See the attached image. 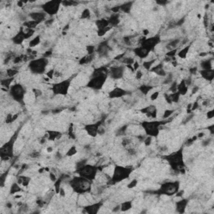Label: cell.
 <instances>
[{
  "instance_id": "cell-1",
  "label": "cell",
  "mask_w": 214,
  "mask_h": 214,
  "mask_svg": "<svg viewBox=\"0 0 214 214\" xmlns=\"http://www.w3.org/2000/svg\"><path fill=\"white\" fill-rule=\"evenodd\" d=\"M109 76V70L106 67L95 69L91 78L86 85V87L94 90H99L104 86Z\"/></svg>"
},
{
  "instance_id": "cell-2",
  "label": "cell",
  "mask_w": 214,
  "mask_h": 214,
  "mask_svg": "<svg viewBox=\"0 0 214 214\" xmlns=\"http://www.w3.org/2000/svg\"><path fill=\"white\" fill-rule=\"evenodd\" d=\"M92 182L82 177H76L70 181V186L73 189L74 192L77 194L83 195L90 192Z\"/></svg>"
},
{
  "instance_id": "cell-3",
  "label": "cell",
  "mask_w": 214,
  "mask_h": 214,
  "mask_svg": "<svg viewBox=\"0 0 214 214\" xmlns=\"http://www.w3.org/2000/svg\"><path fill=\"white\" fill-rule=\"evenodd\" d=\"M183 149L181 148L180 150L165 156L166 160H167L172 169L175 172H181L182 169H183L185 166V163L183 160Z\"/></svg>"
},
{
  "instance_id": "cell-4",
  "label": "cell",
  "mask_w": 214,
  "mask_h": 214,
  "mask_svg": "<svg viewBox=\"0 0 214 214\" xmlns=\"http://www.w3.org/2000/svg\"><path fill=\"white\" fill-rule=\"evenodd\" d=\"M133 168L132 166H115L114 167L113 175L110 178V183L112 184H116L125 181L130 177L132 174Z\"/></svg>"
},
{
  "instance_id": "cell-5",
  "label": "cell",
  "mask_w": 214,
  "mask_h": 214,
  "mask_svg": "<svg viewBox=\"0 0 214 214\" xmlns=\"http://www.w3.org/2000/svg\"><path fill=\"white\" fill-rule=\"evenodd\" d=\"M167 121H145L141 122V127L144 129L147 136L151 137H156L160 133V129L161 125L166 123Z\"/></svg>"
},
{
  "instance_id": "cell-6",
  "label": "cell",
  "mask_w": 214,
  "mask_h": 214,
  "mask_svg": "<svg viewBox=\"0 0 214 214\" xmlns=\"http://www.w3.org/2000/svg\"><path fill=\"white\" fill-rule=\"evenodd\" d=\"M18 133H19V131L15 132L14 135L12 136V137L4 145H3L2 147L0 148V156H1L2 160H6L8 159L12 158L14 156V143L18 137Z\"/></svg>"
},
{
  "instance_id": "cell-7",
  "label": "cell",
  "mask_w": 214,
  "mask_h": 214,
  "mask_svg": "<svg viewBox=\"0 0 214 214\" xmlns=\"http://www.w3.org/2000/svg\"><path fill=\"white\" fill-rule=\"evenodd\" d=\"M180 189V182H166L160 185V188L156 191V194L166 195V196H172L177 193Z\"/></svg>"
},
{
  "instance_id": "cell-8",
  "label": "cell",
  "mask_w": 214,
  "mask_h": 214,
  "mask_svg": "<svg viewBox=\"0 0 214 214\" xmlns=\"http://www.w3.org/2000/svg\"><path fill=\"white\" fill-rule=\"evenodd\" d=\"M97 172V166L89 165V164H84L80 167H77V170H76V172L78 173L79 176L86 178V179L91 181V182H93L96 177Z\"/></svg>"
},
{
  "instance_id": "cell-9",
  "label": "cell",
  "mask_w": 214,
  "mask_h": 214,
  "mask_svg": "<svg viewBox=\"0 0 214 214\" xmlns=\"http://www.w3.org/2000/svg\"><path fill=\"white\" fill-rule=\"evenodd\" d=\"M47 65H48V59L45 57H41L30 61L29 64V69L32 73L41 75L45 72Z\"/></svg>"
},
{
  "instance_id": "cell-10",
  "label": "cell",
  "mask_w": 214,
  "mask_h": 214,
  "mask_svg": "<svg viewBox=\"0 0 214 214\" xmlns=\"http://www.w3.org/2000/svg\"><path fill=\"white\" fill-rule=\"evenodd\" d=\"M9 95L15 101L19 103H24L25 95V87L20 84H15L12 85L9 89Z\"/></svg>"
},
{
  "instance_id": "cell-11",
  "label": "cell",
  "mask_w": 214,
  "mask_h": 214,
  "mask_svg": "<svg viewBox=\"0 0 214 214\" xmlns=\"http://www.w3.org/2000/svg\"><path fill=\"white\" fill-rule=\"evenodd\" d=\"M71 80H62L60 82L55 83L52 85V91L54 95H66L69 92V89L70 87Z\"/></svg>"
},
{
  "instance_id": "cell-12",
  "label": "cell",
  "mask_w": 214,
  "mask_h": 214,
  "mask_svg": "<svg viewBox=\"0 0 214 214\" xmlns=\"http://www.w3.org/2000/svg\"><path fill=\"white\" fill-rule=\"evenodd\" d=\"M160 42V36L159 34H156L155 36L151 37V38H148V39H145L143 40L140 41V46L144 49L145 50H146L149 53H151L155 47Z\"/></svg>"
},
{
  "instance_id": "cell-13",
  "label": "cell",
  "mask_w": 214,
  "mask_h": 214,
  "mask_svg": "<svg viewBox=\"0 0 214 214\" xmlns=\"http://www.w3.org/2000/svg\"><path fill=\"white\" fill-rule=\"evenodd\" d=\"M61 2H57V1H49V2L45 3L42 8L44 10V12L48 15L53 16L55 15L59 10Z\"/></svg>"
},
{
  "instance_id": "cell-14",
  "label": "cell",
  "mask_w": 214,
  "mask_h": 214,
  "mask_svg": "<svg viewBox=\"0 0 214 214\" xmlns=\"http://www.w3.org/2000/svg\"><path fill=\"white\" fill-rule=\"evenodd\" d=\"M124 66H113L109 70V76L115 80H121L124 76Z\"/></svg>"
},
{
  "instance_id": "cell-15",
  "label": "cell",
  "mask_w": 214,
  "mask_h": 214,
  "mask_svg": "<svg viewBox=\"0 0 214 214\" xmlns=\"http://www.w3.org/2000/svg\"><path fill=\"white\" fill-rule=\"evenodd\" d=\"M103 122H104V121L101 120V121L95 122L94 124L87 125V126H85V130L86 131V132H87L89 136L95 137L99 133V130H100L101 125L103 124Z\"/></svg>"
},
{
  "instance_id": "cell-16",
  "label": "cell",
  "mask_w": 214,
  "mask_h": 214,
  "mask_svg": "<svg viewBox=\"0 0 214 214\" xmlns=\"http://www.w3.org/2000/svg\"><path fill=\"white\" fill-rule=\"evenodd\" d=\"M127 94H128V92L127 90H125L124 89L121 87H115L109 92V97L111 98V99H116V98L123 97L125 95H127Z\"/></svg>"
},
{
  "instance_id": "cell-17",
  "label": "cell",
  "mask_w": 214,
  "mask_h": 214,
  "mask_svg": "<svg viewBox=\"0 0 214 214\" xmlns=\"http://www.w3.org/2000/svg\"><path fill=\"white\" fill-rule=\"evenodd\" d=\"M103 202H96V203H94V204L89 205V206H86V207H84V212H88L90 214H95L98 213L99 211H100V207H102Z\"/></svg>"
},
{
  "instance_id": "cell-18",
  "label": "cell",
  "mask_w": 214,
  "mask_h": 214,
  "mask_svg": "<svg viewBox=\"0 0 214 214\" xmlns=\"http://www.w3.org/2000/svg\"><path fill=\"white\" fill-rule=\"evenodd\" d=\"M141 112L146 115L148 117L156 118V114H157V110H156V107L155 105H149V106L144 107L143 109H141Z\"/></svg>"
},
{
  "instance_id": "cell-19",
  "label": "cell",
  "mask_w": 214,
  "mask_h": 214,
  "mask_svg": "<svg viewBox=\"0 0 214 214\" xmlns=\"http://www.w3.org/2000/svg\"><path fill=\"white\" fill-rule=\"evenodd\" d=\"M200 75L205 80L207 81H212L214 78V70L213 69H209V70H200Z\"/></svg>"
},
{
  "instance_id": "cell-20",
  "label": "cell",
  "mask_w": 214,
  "mask_h": 214,
  "mask_svg": "<svg viewBox=\"0 0 214 214\" xmlns=\"http://www.w3.org/2000/svg\"><path fill=\"white\" fill-rule=\"evenodd\" d=\"M29 16H30V18L32 19V20H34V21L39 22V24H40L42 21H44V20H45L47 14L44 12H41V13L36 12V13H31V14H29Z\"/></svg>"
},
{
  "instance_id": "cell-21",
  "label": "cell",
  "mask_w": 214,
  "mask_h": 214,
  "mask_svg": "<svg viewBox=\"0 0 214 214\" xmlns=\"http://www.w3.org/2000/svg\"><path fill=\"white\" fill-rule=\"evenodd\" d=\"M109 49L110 47L109 44H108V42L103 41L99 44V46H98L97 48V52L101 56L105 55V54L108 53V51H109Z\"/></svg>"
},
{
  "instance_id": "cell-22",
  "label": "cell",
  "mask_w": 214,
  "mask_h": 214,
  "mask_svg": "<svg viewBox=\"0 0 214 214\" xmlns=\"http://www.w3.org/2000/svg\"><path fill=\"white\" fill-rule=\"evenodd\" d=\"M187 203H188V200L187 199H182L180 201H178L176 203V208H177V211L180 213H183L185 212L186 207L187 206Z\"/></svg>"
},
{
  "instance_id": "cell-23",
  "label": "cell",
  "mask_w": 214,
  "mask_h": 214,
  "mask_svg": "<svg viewBox=\"0 0 214 214\" xmlns=\"http://www.w3.org/2000/svg\"><path fill=\"white\" fill-rule=\"evenodd\" d=\"M151 70L152 71V72H154L155 74H156L157 76H166V73L165 70H164V67H163L162 63L158 64V65L155 66V67H152V68L151 69Z\"/></svg>"
},
{
  "instance_id": "cell-24",
  "label": "cell",
  "mask_w": 214,
  "mask_h": 214,
  "mask_svg": "<svg viewBox=\"0 0 214 214\" xmlns=\"http://www.w3.org/2000/svg\"><path fill=\"white\" fill-rule=\"evenodd\" d=\"M134 52H135V54H136V56H138L139 58H141V59L146 58V57L148 56L149 54H150L149 52H147L146 50L142 49L141 46L135 48V49H134Z\"/></svg>"
},
{
  "instance_id": "cell-25",
  "label": "cell",
  "mask_w": 214,
  "mask_h": 214,
  "mask_svg": "<svg viewBox=\"0 0 214 214\" xmlns=\"http://www.w3.org/2000/svg\"><path fill=\"white\" fill-rule=\"evenodd\" d=\"M187 90H188V86L186 84L185 80H182V82L177 85V91L180 94V95H184L187 94Z\"/></svg>"
},
{
  "instance_id": "cell-26",
  "label": "cell",
  "mask_w": 214,
  "mask_h": 214,
  "mask_svg": "<svg viewBox=\"0 0 214 214\" xmlns=\"http://www.w3.org/2000/svg\"><path fill=\"white\" fill-rule=\"evenodd\" d=\"M132 207V201H126V202H122L121 204L120 205V210L121 212H127L130 210Z\"/></svg>"
},
{
  "instance_id": "cell-27",
  "label": "cell",
  "mask_w": 214,
  "mask_h": 214,
  "mask_svg": "<svg viewBox=\"0 0 214 214\" xmlns=\"http://www.w3.org/2000/svg\"><path fill=\"white\" fill-rule=\"evenodd\" d=\"M119 16L120 15L118 14H112L111 16H110V18L108 20L110 25H111V26H115V25H118V24L120 23Z\"/></svg>"
},
{
  "instance_id": "cell-28",
  "label": "cell",
  "mask_w": 214,
  "mask_h": 214,
  "mask_svg": "<svg viewBox=\"0 0 214 214\" xmlns=\"http://www.w3.org/2000/svg\"><path fill=\"white\" fill-rule=\"evenodd\" d=\"M30 183V178L28 177H24V176H20L19 179H18V183L22 187H27Z\"/></svg>"
},
{
  "instance_id": "cell-29",
  "label": "cell",
  "mask_w": 214,
  "mask_h": 214,
  "mask_svg": "<svg viewBox=\"0 0 214 214\" xmlns=\"http://www.w3.org/2000/svg\"><path fill=\"white\" fill-rule=\"evenodd\" d=\"M20 192H22V187L18 183H14L12 187H10V194H15Z\"/></svg>"
},
{
  "instance_id": "cell-30",
  "label": "cell",
  "mask_w": 214,
  "mask_h": 214,
  "mask_svg": "<svg viewBox=\"0 0 214 214\" xmlns=\"http://www.w3.org/2000/svg\"><path fill=\"white\" fill-rule=\"evenodd\" d=\"M202 70H209L212 69V59H207V60H203L201 63Z\"/></svg>"
},
{
  "instance_id": "cell-31",
  "label": "cell",
  "mask_w": 214,
  "mask_h": 214,
  "mask_svg": "<svg viewBox=\"0 0 214 214\" xmlns=\"http://www.w3.org/2000/svg\"><path fill=\"white\" fill-rule=\"evenodd\" d=\"M190 49V45L188 46H186L185 48H183L181 50H179V52H177V55L180 57L181 59H185L187 55V53L189 51Z\"/></svg>"
},
{
  "instance_id": "cell-32",
  "label": "cell",
  "mask_w": 214,
  "mask_h": 214,
  "mask_svg": "<svg viewBox=\"0 0 214 214\" xmlns=\"http://www.w3.org/2000/svg\"><path fill=\"white\" fill-rule=\"evenodd\" d=\"M48 136H49V140L50 141H55L56 139H58L59 136H61V133L59 132H54V131H51V132H48Z\"/></svg>"
},
{
  "instance_id": "cell-33",
  "label": "cell",
  "mask_w": 214,
  "mask_h": 214,
  "mask_svg": "<svg viewBox=\"0 0 214 214\" xmlns=\"http://www.w3.org/2000/svg\"><path fill=\"white\" fill-rule=\"evenodd\" d=\"M152 86H151V85H141L140 86V88H139V90H140V91H141L143 95H147L149 92H150V90L152 89Z\"/></svg>"
},
{
  "instance_id": "cell-34",
  "label": "cell",
  "mask_w": 214,
  "mask_h": 214,
  "mask_svg": "<svg viewBox=\"0 0 214 214\" xmlns=\"http://www.w3.org/2000/svg\"><path fill=\"white\" fill-rule=\"evenodd\" d=\"M132 3H133L130 2L127 3H125V4L123 5H121V6H120V10H121V11H123L124 13H129L131 8H132Z\"/></svg>"
},
{
  "instance_id": "cell-35",
  "label": "cell",
  "mask_w": 214,
  "mask_h": 214,
  "mask_svg": "<svg viewBox=\"0 0 214 214\" xmlns=\"http://www.w3.org/2000/svg\"><path fill=\"white\" fill-rule=\"evenodd\" d=\"M93 58H94V54H87L85 57H83L80 60V64L81 65H85V64L90 63V61L92 60Z\"/></svg>"
},
{
  "instance_id": "cell-36",
  "label": "cell",
  "mask_w": 214,
  "mask_h": 214,
  "mask_svg": "<svg viewBox=\"0 0 214 214\" xmlns=\"http://www.w3.org/2000/svg\"><path fill=\"white\" fill-rule=\"evenodd\" d=\"M39 43H40V36H39V35H38V36L35 37L34 39L30 40V42H29V47L37 46V45H38Z\"/></svg>"
},
{
  "instance_id": "cell-37",
  "label": "cell",
  "mask_w": 214,
  "mask_h": 214,
  "mask_svg": "<svg viewBox=\"0 0 214 214\" xmlns=\"http://www.w3.org/2000/svg\"><path fill=\"white\" fill-rule=\"evenodd\" d=\"M155 61H156V59H151V60L145 61V62L143 63V67L145 69H146V70H151V69L152 68L153 64L155 63Z\"/></svg>"
},
{
  "instance_id": "cell-38",
  "label": "cell",
  "mask_w": 214,
  "mask_h": 214,
  "mask_svg": "<svg viewBox=\"0 0 214 214\" xmlns=\"http://www.w3.org/2000/svg\"><path fill=\"white\" fill-rule=\"evenodd\" d=\"M76 153H77L76 147L75 146H72L69 149L68 151L66 152V155H67L68 156H74V155H76Z\"/></svg>"
},
{
  "instance_id": "cell-39",
  "label": "cell",
  "mask_w": 214,
  "mask_h": 214,
  "mask_svg": "<svg viewBox=\"0 0 214 214\" xmlns=\"http://www.w3.org/2000/svg\"><path fill=\"white\" fill-rule=\"evenodd\" d=\"M90 16V10L88 9V8H85V9L82 12V14H81V19L86 20V19H89Z\"/></svg>"
},
{
  "instance_id": "cell-40",
  "label": "cell",
  "mask_w": 214,
  "mask_h": 214,
  "mask_svg": "<svg viewBox=\"0 0 214 214\" xmlns=\"http://www.w3.org/2000/svg\"><path fill=\"white\" fill-rule=\"evenodd\" d=\"M13 79H14V77H13V78L6 79V80H2V81H1V85H2L3 86H4V87H8L10 84H11V82H12Z\"/></svg>"
},
{
  "instance_id": "cell-41",
  "label": "cell",
  "mask_w": 214,
  "mask_h": 214,
  "mask_svg": "<svg viewBox=\"0 0 214 214\" xmlns=\"http://www.w3.org/2000/svg\"><path fill=\"white\" fill-rule=\"evenodd\" d=\"M173 113H174V110H166V111L164 112L163 118H164V119H168Z\"/></svg>"
},
{
  "instance_id": "cell-42",
  "label": "cell",
  "mask_w": 214,
  "mask_h": 214,
  "mask_svg": "<svg viewBox=\"0 0 214 214\" xmlns=\"http://www.w3.org/2000/svg\"><path fill=\"white\" fill-rule=\"evenodd\" d=\"M7 74L10 78H13L16 74H18V71L14 70V69H9V70H7Z\"/></svg>"
},
{
  "instance_id": "cell-43",
  "label": "cell",
  "mask_w": 214,
  "mask_h": 214,
  "mask_svg": "<svg viewBox=\"0 0 214 214\" xmlns=\"http://www.w3.org/2000/svg\"><path fill=\"white\" fill-rule=\"evenodd\" d=\"M86 50H87V54H93L95 51V46H87L86 47Z\"/></svg>"
},
{
  "instance_id": "cell-44",
  "label": "cell",
  "mask_w": 214,
  "mask_h": 214,
  "mask_svg": "<svg viewBox=\"0 0 214 214\" xmlns=\"http://www.w3.org/2000/svg\"><path fill=\"white\" fill-rule=\"evenodd\" d=\"M158 95H159V92H155V93H153V94H151V100H156V99H157V97H158Z\"/></svg>"
},
{
  "instance_id": "cell-45",
  "label": "cell",
  "mask_w": 214,
  "mask_h": 214,
  "mask_svg": "<svg viewBox=\"0 0 214 214\" xmlns=\"http://www.w3.org/2000/svg\"><path fill=\"white\" fill-rule=\"evenodd\" d=\"M151 136H147V138L145 139V143H146V146H149L151 142Z\"/></svg>"
},
{
  "instance_id": "cell-46",
  "label": "cell",
  "mask_w": 214,
  "mask_h": 214,
  "mask_svg": "<svg viewBox=\"0 0 214 214\" xmlns=\"http://www.w3.org/2000/svg\"><path fill=\"white\" fill-rule=\"evenodd\" d=\"M136 184H137V181L133 180V181H132V183H130V184H128V187H129V188H132V187H135Z\"/></svg>"
},
{
  "instance_id": "cell-47",
  "label": "cell",
  "mask_w": 214,
  "mask_h": 214,
  "mask_svg": "<svg viewBox=\"0 0 214 214\" xmlns=\"http://www.w3.org/2000/svg\"><path fill=\"white\" fill-rule=\"evenodd\" d=\"M213 115H214L213 110H210V111L207 113V118H212V117H213Z\"/></svg>"
},
{
  "instance_id": "cell-48",
  "label": "cell",
  "mask_w": 214,
  "mask_h": 214,
  "mask_svg": "<svg viewBox=\"0 0 214 214\" xmlns=\"http://www.w3.org/2000/svg\"><path fill=\"white\" fill-rule=\"evenodd\" d=\"M141 76H142V72L141 71H140V70H138L137 71V75H136V79H141Z\"/></svg>"
}]
</instances>
